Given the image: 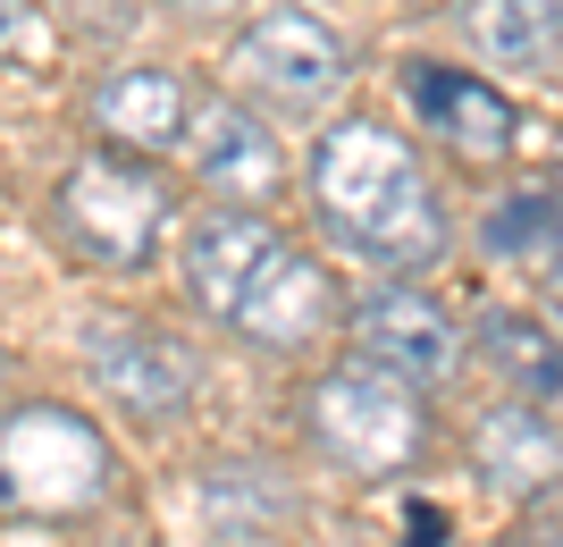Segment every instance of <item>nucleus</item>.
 <instances>
[{
    "label": "nucleus",
    "mask_w": 563,
    "mask_h": 547,
    "mask_svg": "<svg viewBox=\"0 0 563 547\" xmlns=\"http://www.w3.org/2000/svg\"><path fill=\"white\" fill-rule=\"evenodd\" d=\"M186 110H194V85L177 68H110L93 85V135L118 152H143V161L186 143Z\"/></svg>",
    "instance_id": "obj_11"
},
{
    "label": "nucleus",
    "mask_w": 563,
    "mask_h": 547,
    "mask_svg": "<svg viewBox=\"0 0 563 547\" xmlns=\"http://www.w3.org/2000/svg\"><path fill=\"white\" fill-rule=\"evenodd\" d=\"M353 346H362V362H378V371H396L404 387H446L454 371H463V320H454L438 295H421V286H371L362 304H353Z\"/></svg>",
    "instance_id": "obj_8"
},
{
    "label": "nucleus",
    "mask_w": 563,
    "mask_h": 547,
    "mask_svg": "<svg viewBox=\"0 0 563 547\" xmlns=\"http://www.w3.org/2000/svg\"><path fill=\"white\" fill-rule=\"evenodd\" d=\"M25 43V0H0V59Z\"/></svg>",
    "instance_id": "obj_17"
},
{
    "label": "nucleus",
    "mask_w": 563,
    "mask_h": 547,
    "mask_svg": "<svg viewBox=\"0 0 563 547\" xmlns=\"http://www.w3.org/2000/svg\"><path fill=\"white\" fill-rule=\"evenodd\" d=\"M479 354L514 380V396L555 405V329L530 311H479Z\"/></svg>",
    "instance_id": "obj_15"
},
{
    "label": "nucleus",
    "mask_w": 563,
    "mask_h": 547,
    "mask_svg": "<svg viewBox=\"0 0 563 547\" xmlns=\"http://www.w3.org/2000/svg\"><path fill=\"white\" fill-rule=\"evenodd\" d=\"M51 228L93 270H126V278H135V270H152V253H161L168 186L152 168L118 161V152H85V161L59 177V194H51Z\"/></svg>",
    "instance_id": "obj_5"
},
{
    "label": "nucleus",
    "mask_w": 563,
    "mask_h": 547,
    "mask_svg": "<svg viewBox=\"0 0 563 547\" xmlns=\"http://www.w3.org/2000/svg\"><path fill=\"white\" fill-rule=\"evenodd\" d=\"M228 76H235V94L269 101V110H320L353 76V43L303 0H269L261 18L235 25Z\"/></svg>",
    "instance_id": "obj_6"
},
{
    "label": "nucleus",
    "mask_w": 563,
    "mask_h": 547,
    "mask_svg": "<svg viewBox=\"0 0 563 547\" xmlns=\"http://www.w3.org/2000/svg\"><path fill=\"white\" fill-rule=\"evenodd\" d=\"M404 94H412L421 127L446 143L454 161H471V168L514 161V143H521V110L496 94L488 76H471V68H438V59H412V68H404Z\"/></svg>",
    "instance_id": "obj_10"
},
{
    "label": "nucleus",
    "mask_w": 563,
    "mask_h": 547,
    "mask_svg": "<svg viewBox=\"0 0 563 547\" xmlns=\"http://www.w3.org/2000/svg\"><path fill=\"white\" fill-rule=\"evenodd\" d=\"M110 480H118V455L93 413L51 405V396L0 413V505L9 514L68 523V514H93L110 497Z\"/></svg>",
    "instance_id": "obj_3"
},
{
    "label": "nucleus",
    "mask_w": 563,
    "mask_h": 547,
    "mask_svg": "<svg viewBox=\"0 0 563 547\" xmlns=\"http://www.w3.org/2000/svg\"><path fill=\"white\" fill-rule=\"evenodd\" d=\"M85 371L110 405L143 413V422H177L202 396V354L186 337H168L161 320H93L85 329Z\"/></svg>",
    "instance_id": "obj_7"
},
{
    "label": "nucleus",
    "mask_w": 563,
    "mask_h": 547,
    "mask_svg": "<svg viewBox=\"0 0 563 547\" xmlns=\"http://www.w3.org/2000/svg\"><path fill=\"white\" fill-rule=\"evenodd\" d=\"M488 253H505V262H539V270H555V186L505 194V203L488 211Z\"/></svg>",
    "instance_id": "obj_16"
},
{
    "label": "nucleus",
    "mask_w": 563,
    "mask_h": 547,
    "mask_svg": "<svg viewBox=\"0 0 563 547\" xmlns=\"http://www.w3.org/2000/svg\"><path fill=\"white\" fill-rule=\"evenodd\" d=\"M471 463L496 497H547L555 489V405H530V396H505L471 422Z\"/></svg>",
    "instance_id": "obj_12"
},
{
    "label": "nucleus",
    "mask_w": 563,
    "mask_h": 547,
    "mask_svg": "<svg viewBox=\"0 0 563 547\" xmlns=\"http://www.w3.org/2000/svg\"><path fill=\"white\" fill-rule=\"evenodd\" d=\"M177 152H194V177H202L219 203H235V211H269L278 186H286V143L235 94H194Z\"/></svg>",
    "instance_id": "obj_9"
},
{
    "label": "nucleus",
    "mask_w": 563,
    "mask_h": 547,
    "mask_svg": "<svg viewBox=\"0 0 563 547\" xmlns=\"http://www.w3.org/2000/svg\"><path fill=\"white\" fill-rule=\"evenodd\" d=\"M168 9H177V18H228L235 0H168Z\"/></svg>",
    "instance_id": "obj_18"
},
{
    "label": "nucleus",
    "mask_w": 563,
    "mask_h": 547,
    "mask_svg": "<svg viewBox=\"0 0 563 547\" xmlns=\"http://www.w3.org/2000/svg\"><path fill=\"white\" fill-rule=\"evenodd\" d=\"M194 523L211 547H244L295 523V489L278 480V463H211L194 480Z\"/></svg>",
    "instance_id": "obj_13"
},
{
    "label": "nucleus",
    "mask_w": 563,
    "mask_h": 547,
    "mask_svg": "<svg viewBox=\"0 0 563 547\" xmlns=\"http://www.w3.org/2000/svg\"><path fill=\"white\" fill-rule=\"evenodd\" d=\"M177 286L202 320H219L244 346H269V354H295L311 337H329L336 320L329 262H311L269 211H235V203L194 219L186 253H177Z\"/></svg>",
    "instance_id": "obj_1"
},
{
    "label": "nucleus",
    "mask_w": 563,
    "mask_h": 547,
    "mask_svg": "<svg viewBox=\"0 0 563 547\" xmlns=\"http://www.w3.org/2000/svg\"><path fill=\"white\" fill-rule=\"evenodd\" d=\"M463 34H471V51H479V59H496V68L555 76L563 0H463Z\"/></svg>",
    "instance_id": "obj_14"
},
{
    "label": "nucleus",
    "mask_w": 563,
    "mask_h": 547,
    "mask_svg": "<svg viewBox=\"0 0 563 547\" xmlns=\"http://www.w3.org/2000/svg\"><path fill=\"white\" fill-rule=\"evenodd\" d=\"M311 447L353 480L412 472L421 447H429L421 387H404L396 371H378V362H362V354L336 362V371H320V380H311Z\"/></svg>",
    "instance_id": "obj_4"
},
{
    "label": "nucleus",
    "mask_w": 563,
    "mask_h": 547,
    "mask_svg": "<svg viewBox=\"0 0 563 547\" xmlns=\"http://www.w3.org/2000/svg\"><path fill=\"white\" fill-rule=\"evenodd\" d=\"M311 211H320L329 244L362 253L371 270H396V278L438 270L454 244L421 152L378 119H336L311 143Z\"/></svg>",
    "instance_id": "obj_2"
}]
</instances>
